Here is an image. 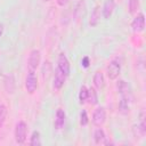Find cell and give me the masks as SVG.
<instances>
[{"label":"cell","mask_w":146,"mask_h":146,"mask_svg":"<svg viewBox=\"0 0 146 146\" xmlns=\"http://www.w3.org/2000/svg\"><path fill=\"white\" fill-rule=\"evenodd\" d=\"M84 2L83 1H80L78 5H76V8H75V10H74V17L75 18H80L82 15H83V13H84Z\"/></svg>","instance_id":"21"},{"label":"cell","mask_w":146,"mask_h":146,"mask_svg":"<svg viewBox=\"0 0 146 146\" xmlns=\"http://www.w3.org/2000/svg\"><path fill=\"white\" fill-rule=\"evenodd\" d=\"M50 74H51V64H50V62H44L43 63V66H42V78H43V80H48L49 79V76H50Z\"/></svg>","instance_id":"19"},{"label":"cell","mask_w":146,"mask_h":146,"mask_svg":"<svg viewBox=\"0 0 146 146\" xmlns=\"http://www.w3.org/2000/svg\"><path fill=\"white\" fill-rule=\"evenodd\" d=\"M105 139H106V137H105L104 130H103L102 128L96 129L95 132H94V140H95V143H96L97 145L104 144V143H105Z\"/></svg>","instance_id":"16"},{"label":"cell","mask_w":146,"mask_h":146,"mask_svg":"<svg viewBox=\"0 0 146 146\" xmlns=\"http://www.w3.org/2000/svg\"><path fill=\"white\" fill-rule=\"evenodd\" d=\"M6 115H7V108H6V106L5 105H0V127L5 122Z\"/></svg>","instance_id":"24"},{"label":"cell","mask_w":146,"mask_h":146,"mask_svg":"<svg viewBox=\"0 0 146 146\" xmlns=\"http://www.w3.org/2000/svg\"><path fill=\"white\" fill-rule=\"evenodd\" d=\"M38 88V78L33 70H30L27 72L26 79H25V89L29 94H34Z\"/></svg>","instance_id":"2"},{"label":"cell","mask_w":146,"mask_h":146,"mask_svg":"<svg viewBox=\"0 0 146 146\" xmlns=\"http://www.w3.org/2000/svg\"><path fill=\"white\" fill-rule=\"evenodd\" d=\"M114 8H115V2L114 0H106L103 5V8H102V15L105 19H108L113 11H114Z\"/></svg>","instance_id":"8"},{"label":"cell","mask_w":146,"mask_h":146,"mask_svg":"<svg viewBox=\"0 0 146 146\" xmlns=\"http://www.w3.org/2000/svg\"><path fill=\"white\" fill-rule=\"evenodd\" d=\"M94 84L97 89H102L104 87V75L100 71H97L94 75Z\"/></svg>","instance_id":"17"},{"label":"cell","mask_w":146,"mask_h":146,"mask_svg":"<svg viewBox=\"0 0 146 146\" xmlns=\"http://www.w3.org/2000/svg\"><path fill=\"white\" fill-rule=\"evenodd\" d=\"M31 146H40L41 145V139H40V132L39 131H33L30 140Z\"/></svg>","instance_id":"20"},{"label":"cell","mask_w":146,"mask_h":146,"mask_svg":"<svg viewBox=\"0 0 146 146\" xmlns=\"http://www.w3.org/2000/svg\"><path fill=\"white\" fill-rule=\"evenodd\" d=\"M65 123V112L62 108H58L56 112V119H55V128L62 129Z\"/></svg>","instance_id":"13"},{"label":"cell","mask_w":146,"mask_h":146,"mask_svg":"<svg viewBox=\"0 0 146 146\" xmlns=\"http://www.w3.org/2000/svg\"><path fill=\"white\" fill-rule=\"evenodd\" d=\"M65 80H66V75L57 67L55 70V75H54V80H52V88L56 90H59L64 86Z\"/></svg>","instance_id":"6"},{"label":"cell","mask_w":146,"mask_h":146,"mask_svg":"<svg viewBox=\"0 0 146 146\" xmlns=\"http://www.w3.org/2000/svg\"><path fill=\"white\" fill-rule=\"evenodd\" d=\"M139 8V0H129V10L131 14L136 13Z\"/></svg>","instance_id":"23"},{"label":"cell","mask_w":146,"mask_h":146,"mask_svg":"<svg viewBox=\"0 0 146 146\" xmlns=\"http://www.w3.org/2000/svg\"><path fill=\"white\" fill-rule=\"evenodd\" d=\"M100 19V6H95V8L92 9L91 14H90V18H89V25L91 27H95Z\"/></svg>","instance_id":"10"},{"label":"cell","mask_w":146,"mask_h":146,"mask_svg":"<svg viewBox=\"0 0 146 146\" xmlns=\"http://www.w3.org/2000/svg\"><path fill=\"white\" fill-rule=\"evenodd\" d=\"M56 1H57L58 6H60V7H64L67 3V0H56Z\"/></svg>","instance_id":"27"},{"label":"cell","mask_w":146,"mask_h":146,"mask_svg":"<svg viewBox=\"0 0 146 146\" xmlns=\"http://www.w3.org/2000/svg\"><path fill=\"white\" fill-rule=\"evenodd\" d=\"M116 89H117V91H119V94H120L121 96H129V94H130L129 84H128L124 80L117 81V83H116Z\"/></svg>","instance_id":"15"},{"label":"cell","mask_w":146,"mask_h":146,"mask_svg":"<svg viewBox=\"0 0 146 146\" xmlns=\"http://www.w3.org/2000/svg\"><path fill=\"white\" fill-rule=\"evenodd\" d=\"M129 111H130V105H129L128 96H121V100L119 103V112L122 115H127Z\"/></svg>","instance_id":"11"},{"label":"cell","mask_w":146,"mask_h":146,"mask_svg":"<svg viewBox=\"0 0 146 146\" xmlns=\"http://www.w3.org/2000/svg\"><path fill=\"white\" fill-rule=\"evenodd\" d=\"M2 33H3V24L0 23V36L2 35Z\"/></svg>","instance_id":"28"},{"label":"cell","mask_w":146,"mask_h":146,"mask_svg":"<svg viewBox=\"0 0 146 146\" xmlns=\"http://www.w3.org/2000/svg\"><path fill=\"white\" fill-rule=\"evenodd\" d=\"M88 122H89V120H88L87 112L86 111H81V113H80V124L81 125H87Z\"/></svg>","instance_id":"25"},{"label":"cell","mask_w":146,"mask_h":146,"mask_svg":"<svg viewBox=\"0 0 146 146\" xmlns=\"http://www.w3.org/2000/svg\"><path fill=\"white\" fill-rule=\"evenodd\" d=\"M132 131H133V135L135 137H139V138H143L146 133V124H145V121L144 119L140 121V123H138L137 125H133L132 128Z\"/></svg>","instance_id":"12"},{"label":"cell","mask_w":146,"mask_h":146,"mask_svg":"<svg viewBox=\"0 0 146 146\" xmlns=\"http://www.w3.org/2000/svg\"><path fill=\"white\" fill-rule=\"evenodd\" d=\"M5 89L8 94H13L15 90V80L13 74H8L5 78Z\"/></svg>","instance_id":"14"},{"label":"cell","mask_w":146,"mask_h":146,"mask_svg":"<svg viewBox=\"0 0 146 146\" xmlns=\"http://www.w3.org/2000/svg\"><path fill=\"white\" fill-rule=\"evenodd\" d=\"M58 68L66 75L68 76L70 75V62L67 59V57L64 55V54H60L58 56Z\"/></svg>","instance_id":"9"},{"label":"cell","mask_w":146,"mask_h":146,"mask_svg":"<svg viewBox=\"0 0 146 146\" xmlns=\"http://www.w3.org/2000/svg\"><path fill=\"white\" fill-rule=\"evenodd\" d=\"M106 121V111L104 107H98L92 115V123L97 127H100L104 124V122Z\"/></svg>","instance_id":"5"},{"label":"cell","mask_w":146,"mask_h":146,"mask_svg":"<svg viewBox=\"0 0 146 146\" xmlns=\"http://www.w3.org/2000/svg\"><path fill=\"white\" fill-rule=\"evenodd\" d=\"M131 27H132V31L133 32H143L144 29H145V17H144V14H138L132 23H131Z\"/></svg>","instance_id":"7"},{"label":"cell","mask_w":146,"mask_h":146,"mask_svg":"<svg viewBox=\"0 0 146 146\" xmlns=\"http://www.w3.org/2000/svg\"><path fill=\"white\" fill-rule=\"evenodd\" d=\"M87 100H89V103L91 105H96L98 103V95L97 91L95 90V88H89L88 89V98Z\"/></svg>","instance_id":"18"},{"label":"cell","mask_w":146,"mask_h":146,"mask_svg":"<svg viewBox=\"0 0 146 146\" xmlns=\"http://www.w3.org/2000/svg\"><path fill=\"white\" fill-rule=\"evenodd\" d=\"M26 132H27V125L24 121H18L15 125V140L17 144H23L26 139Z\"/></svg>","instance_id":"1"},{"label":"cell","mask_w":146,"mask_h":146,"mask_svg":"<svg viewBox=\"0 0 146 146\" xmlns=\"http://www.w3.org/2000/svg\"><path fill=\"white\" fill-rule=\"evenodd\" d=\"M87 98H88V88L86 86H82L79 91V100L81 104H83V103H86Z\"/></svg>","instance_id":"22"},{"label":"cell","mask_w":146,"mask_h":146,"mask_svg":"<svg viewBox=\"0 0 146 146\" xmlns=\"http://www.w3.org/2000/svg\"><path fill=\"white\" fill-rule=\"evenodd\" d=\"M44 1H50V0H44Z\"/></svg>","instance_id":"29"},{"label":"cell","mask_w":146,"mask_h":146,"mask_svg":"<svg viewBox=\"0 0 146 146\" xmlns=\"http://www.w3.org/2000/svg\"><path fill=\"white\" fill-rule=\"evenodd\" d=\"M40 59H41V54L38 49H33L31 50L30 55H29V59H27V65L30 70H35L39 64H40Z\"/></svg>","instance_id":"4"},{"label":"cell","mask_w":146,"mask_h":146,"mask_svg":"<svg viewBox=\"0 0 146 146\" xmlns=\"http://www.w3.org/2000/svg\"><path fill=\"white\" fill-rule=\"evenodd\" d=\"M120 72H121V64H120L116 59L111 60L110 64L107 65V68H106V73H107L108 79L115 80V79L119 76Z\"/></svg>","instance_id":"3"},{"label":"cell","mask_w":146,"mask_h":146,"mask_svg":"<svg viewBox=\"0 0 146 146\" xmlns=\"http://www.w3.org/2000/svg\"><path fill=\"white\" fill-rule=\"evenodd\" d=\"M89 64H90V62H89V57H83L82 58V60H81V65L84 67V68H87L88 66H89Z\"/></svg>","instance_id":"26"}]
</instances>
